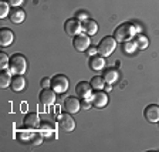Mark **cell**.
<instances>
[{
	"label": "cell",
	"mask_w": 159,
	"mask_h": 152,
	"mask_svg": "<svg viewBox=\"0 0 159 152\" xmlns=\"http://www.w3.org/2000/svg\"><path fill=\"white\" fill-rule=\"evenodd\" d=\"M135 34H136L135 24H132V23H121L115 30H114L112 37L118 41V43H125V41L132 40Z\"/></svg>",
	"instance_id": "1"
},
{
	"label": "cell",
	"mask_w": 159,
	"mask_h": 152,
	"mask_svg": "<svg viewBox=\"0 0 159 152\" xmlns=\"http://www.w3.org/2000/svg\"><path fill=\"white\" fill-rule=\"evenodd\" d=\"M11 74H24L27 71V60L23 54H13L10 57L9 68Z\"/></svg>",
	"instance_id": "2"
},
{
	"label": "cell",
	"mask_w": 159,
	"mask_h": 152,
	"mask_svg": "<svg viewBox=\"0 0 159 152\" xmlns=\"http://www.w3.org/2000/svg\"><path fill=\"white\" fill-rule=\"evenodd\" d=\"M116 41L112 36H107L104 39H101V41L98 43L97 48H98V54H101L102 57H109L114 53V50L116 47Z\"/></svg>",
	"instance_id": "3"
},
{
	"label": "cell",
	"mask_w": 159,
	"mask_h": 152,
	"mask_svg": "<svg viewBox=\"0 0 159 152\" xmlns=\"http://www.w3.org/2000/svg\"><path fill=\"white\" fill-rule=\"evenodd\" d=\"M70 87V80L64 74H57L51 78V88L57 94H64Z\"/></svg>",
	"instance_id": "4"
},
{
	"label": "cell",
	"mask_w": 159,
	"mask_h": 152,
	"mask_svg": "<svg viewBox=\"0 0 159 152\" xmlns=\"http://www.w3.org/2000/svg\"><path fill=\"white\" fill-rule=\"evenodd\" d=\"M64 31H66L67 36H71V37L83 33V21H80L75 17L67 19L66 23H64Z\"/></svg>",
	"instance_id": "5"
},
{
	"label": "cell",
	"mask_w": 159,
	"mask_h": 152,
	"mask_svg": "<svg viewBox=\"0 0 159 152\" xmlns=\"http://www.w3.org/2000/svg\"><path fill=\"white\" fill-rule=\"evenodd\" d=\"M73 46H74V48H75L77 51H80V53L87 51V50L89 48V46H91L89 36H88V34H85L84 31H83V33H80V34H77V36H74Z\"/></svg>",
	"instance_id": "6"
},
{
	"label": "cell",
	"mask_w": 159,
	"mask_h": 152,
	"mask_svg": "<svg viewBox=\"0 0 159 152\" xmlns=\"http://www.w3.org/2000/svg\"><path fill=\"white\" fill-rule=\"evenodd\" d=\"M57 124H58V127L63 129L64 132H71V131L75 129V121L71 117V114H68V113L60 114L57 117Z\"/></svg>",
	"instance_id": "7"
},
{
	"label": "cell",
	"mask_w": 159,
	"mask_h": 152,
	"mask_svg": "<svg viewBox=\"0 0 159 152\" xmlns=\"http://www.w3.org/2000/svg\"><path fill=\"white\" fill-rule=\"evenodd\" d=\"M75 94L81 99H91L93 97V87L87 81H81L75 85Z\"/></svg>",
	"instance_id": "8"
},
{
	"label": "cell",
	"mask_w": 159,
	"mask_h": 152,
	"mask_svg": "<svg viewBox=\"0 0 159 152\" xmlns=\"http://www.w3.org/2000/svg\"><path fill=\"white\" fill-rule=\"evenodd\" d=\"M108 94L107 91H102V90H99V91H95L93 93V97H91V103L95 108H105L108 105Z\"/></svg>",
	"instance_id": "9"
},
{
	"label": "cell",
	"mask_w": 159,
	"mask_h": 152,
	"mask_svg": "<svg viewBox=\"0 0 159 152\" xmlns=\"http://www.w3.org/2000/svg\"><path fill=\"white\" fill-rule=\"evenodd\" d=\"M64 111L68 114H77L81 109V99L77 97H67L64 99Z\"/></svg>",
	"instance_id": "10"
},
{
	"label": "cell",
	"mask_w": 159,
	"mask_h": 152,
	"mask_svg": "<svg viewBox=\"0 0 159 152\" xmlns=\"http://www.w3.org/2000/svg\"><path fill=\"white\" fill-rule=\"evenodd\" d=\"M40 117L37 113H27L23 118V125L27 129H39L40 128Z\"/></svg>",
	"instance_id": "11"
},
{
	"label": "cell",
	"mask_w": 159,
	"mask_h": 152,
	"mask_svg": "<svg viewBox=\"0 0 159 152\" xmlns=\"http://www.w3.org/2000/svg\"><path fill=\"white\" fill-rule=\"evenodd\" d=\"M143 117L148 122L156 124L159 122V105L156 104H151V105H146L143 109Z\"/></svg>",
	"instance_id": "12"
},
{
	"label": "cell",
	"mask_w": 159,
	"mask_h": 152,
	"mask_svg": "<svg viewBox=\"0 0 159 152\" xmlns=\"http://www.w3.org/2000/svg\"><path fill=\"white\" fill-rule=\"evenodd\" d=\"M56 91L53 88H43V91L39 95V101L43 105H53L56 103Z\"/></svg>",
	"instance_id": "13"
},
{
	"label": "cell",
	"mask_w": 159,
	"mask_h": 152,
	"mask_svg": "<svg viewBox=\"0 0 159 152\" xmlns=\"http://www.w3.org/2000/svg\"><path fill=\"white\" fill-rule=\"evenodd\" d=\"M27 85V81L24 78L23 74H16V76L11 78V84H10V88L14 93H21Z\"/></svg>",
	"instance_id": "14"
},
{
	"label": "cell",
	"mask_w": 159,
	"mask_h": 152,
	"mask_svg": "<svg viewBox=\"0 0 159 152\" xmlns=\"http://www.w3.org/2000/svg\"><path fill=\"white\" fill-rule=\"evenodd\" d=\"M26 19V12L20 7H13L10 10V14H9V20L11 23L14 24H21Z\"/></svg>",
	"instance_id": "15"
},
{
	"label": "cell",
	"mask_w": 159,
	"mask_h": 152,
	"mask_svg": "<svg viewBox=\"0 0 159 152\" xmlns=\"http://www.w3.org/2000/svg\"><path fill=\"white\" fill-rule=\"evenodd\" d=\"M14 41V33L7 27H3L0 30V46L9 47Z\"/></svg>",
	"instance_id": "16"
},
{
	"label": "cell",
	"mask_w": 159,
	"mask_h": 152,
	"mask_svg": "<svg viewBox=\"0 0 159 152\" xmlns=\"http://www.w3.org/2000/svg\"><path fill=\"white\" fill-rule=\"evenodd\" d=\"M88 66L94 71H101V70L105 68V57H102L101 54H95L89 58Z\"/></svg>",
	"instance_id": "17"
},
{
	"label": "cell",
	"mask_w": 159,
	"mask_h": 152,
	"mask_svg": "<svg viewBox=\"0 0 159 152\" xmlns=\"http://www.w3.org/2000/svg\"><path fill=\"white\" fill-rule=\"evenodd\" d=\"M102 77H104V80H105L107 84H114V83H116V81L119 80V73H118V70L116 68L109 67V68L104 70Z\"/></svg>",
	"instance_id": "18"
},
{
	"label": "cell",
	"mask_w": 159,
	"mask_h": 152,
	"mask_svg": "<svg viewBox=\"0 0 159 152\" xmlns=\"http://www.w3.org/2000/svg\"><path fill=\"white\" fill-rule=\"evenodd\" d=\"M83 31L85 34H88L89 37H91V36H95L97 31H98V24H97L95 20L87 19L85 21H83Z\"/></svg>",
	"instance_id": "19"
},
{
	"label": "cell",
	"mask_w": 159,
	"mask_h": 152,
	"mask_svg": "<svg viewBox=\"0 0 159 152\" xmlns=\"http://www.w3.org/2000/svg\"><path fill=\"white\" fill-rule=\"evenodd\" d=\"M134 43H135L136 48L138 50H145L149 44V40L145 34H141V33H136L134 36Z\"/></svg>",
	"instance_id": "20"
},
{
	"label": "cell",
	"mask_w": 159,
	"mask_h": 152,
	"mask_svg": "<svg viewBox=\"0 0 159 152\" xmlns=\"http://www.w3.org/2000/svg\"><path fill=\"white\" fill-rule=\"evenodd\" d=\"M89 84H91V87H93V90H95V91H99V90H104L105 88V80H104L102 76H95L91 78V81H89Z\"/></svg>",
	"instance_id": "21"
},
{
	"label": "cell",
	"mask_w": 159,
	"mask_h": 152,
	"mask_svg": "<svg viewBox=\"0 0 159 152\" xmlns=\"http://www.w3.org/2000/svg\"><path fill=\"white\" fill-rule=\"evenodd\" d=\"M11 73H10L9 70H3L2 71V74H0V87L2 88H7V87H10V84H11Z\"/></svg>",
	"instance_id": "22"
},
{
	"label": "cell",
	"mask_w": 159,
	"mask_h": 152,
	"mask_svg": "<svg viewBox=\"0 0 159 152\" xmlns=\"http://www.w3.org/2000/svg\"><path fill=\"white\" fill-rule=\"evenodd\" d=\"M40 132L43 134V135H54V125L51 122H41L40 124Z\"/></svg>",
	"instance_id": "23"
},
{
	"label": "cell",
	"mask_w": 159,
	"mask_h": 152,
	"mask_svg": "<svg viewBox=\"0 0 159 152\" xmlns=\"http://www.w3.org/2000/svg\"><path fill=\"white\" fill-rule=\"evenodd\" d=\"M10 14V4L7 0H0V19H6Z\"/></svg>",
	"instance_id": "24"
},
{
	"label": "cell",
	"mask_w": 159,
	"mask_h": 152,
	"mask_svg": "<svg viewBox=\"0 0 159 152\" xmlns=\"http://www.w3.org/2000/svg\"><path fill=\"white\" fill-rule=\"evenodd\" d=\"M122 50H124V53H126V54H132L136 50V46L132 40H129V41H125V43H124Z\"/></svg>",
	"instance_id": "25"
},
{
	"label": "cell",
	"mask_w": 159,
	"mask_h": 152,
	"mask_svg": "<svg viewBox=\"0 0 159 152\" xmlns=\"http://www.w3.org/2000/svg\"><path fill=\"white\" fill-rule=\"evenodd\" d=\"M43 134L41 132H34L31 134L30 136V144H33V145H40V144L43 142Z\"/></svg>",
	"instance_id": "26"
},
{
	"label": "cell",
	"mask_w": 159,
	"mask_h": 152,
	"mask_svg": "<svg viewBox=\"0 0 159 152\" xmlns=\"http://www.w3.org/2000/svg\"><path fill=\"white\" fill-rule=\"evenodd\" d=\"M9 63H10V57L6 53H0V67H2V70L9 68Z\"/></svg>",
	"instance_id": "27"
},
{
	"label": "cell",
	"mask_w": 159,
	"mask_h": 152,
	"mask_svg": "<svg viewBox=\"0 0 159 152\" xmlns=\"http://www.w3.org/2000/svg\"><path fill=\"white\" fill-rule=\"evenodd\" d=\"M75 19H78L80 21H85V20L88 19V14H87L84 10H78L75 13Z\"/></svg>",
	"instance_id": "28"
},
{
	"label": "cell",
	"mask_w": 159,
	"mask_h": 152,
	"mask_svg": "<svg viewBox=\"0 0 159 152\" xmlns=\"http://www.w3.org/2000/svg\"><path fill=\"white\" fill-rule=\"evenodd\" d=\"M40 85H41V88H50V87H51V78H48V77H44V78H41V83H40Z\"/></svg>",
	"instance_id": "29"
},
{
	"label": "cell",
	"mask_w": 159,
	"mask_h": 152,
	"mask_svg": "<svg viewBox=\"0 0 159 152\" xmlns=\"http://www.w3.org/2000/svg\"><path fill=\"white\" fill-rule=\"evenodd\" d=\"M7 3H9L11 7H20L24 3V0H7Z\"/></svg>",
	"instance_id": "30"
},
{
	"label": "cell",
	"mask_w": 159,
	"mask_h": 152,
	"mask_svg": "<svg viewBox=\"0 0 159 152\" xmlns=\"http://www.w3.org/2000/svg\"><path fill=\"white\" fill-rule=\"evenodd\" d=\"M91 107H93L91 99H83V103H81V108L83 109H89Z\"/></svg>",
	"instance_id": "31"
},
{
	"label": "cell",
	"mask_w": 159,
	"mask_h": 152,
	"mask_svg": "<svg viewBox=\"0 0 159 152\" xmlns=\"http://www.w3.org/2000/svg\"><path fill=\"white\" fill-rule=\"evenodd\" d=\"M87 53H88L89 57H93V56H95V54H98V48H97V47L89 46V48L87 50Z\"/></svg>",
	"instance_id": "32"
},
{
	"label": "cell",
	"mask_w": 159,
	"mask_h": 152,
	"mask_svg": "<svg viewBox=\"0 0 159 152\" xmlns=\"http://www.w3.org/2000/svg\"><path fill=\"white\" fill-rule=\"evenodd\" d=\"M111 85H112V84H105V91H107V93L112 90V87H111Z\"/></svg>",
	"instance_id": "33"
}]
</instances>
